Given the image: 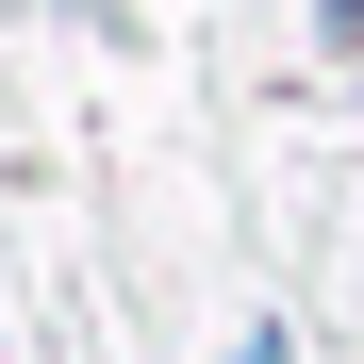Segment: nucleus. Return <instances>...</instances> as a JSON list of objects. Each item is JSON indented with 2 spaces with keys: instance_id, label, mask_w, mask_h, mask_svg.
<instances>
[{
  "instance_id": "1",
  "label": "nucleus",
  "mask_w": 364,
  "mask_h": 364,
  "mask_svg": "<svg viewBox=\"0 0 364 364\" xmlns=\"http://www.w3.org/2000/svg\"><path fill=\"white\" fill-rule=\"evenodd\" d=\"M232 364H282V331H249V348H232Z\"/></svg>"
},
{
  "instance_id": "2",
  "label": "nucleus",
  "mask_w": 364,
  "mask_h": 364,
  "mask_svg": "<svg viewBox=\"0 0 364 364\" xmlns=\"http://www.w3.org/2000/svg\"><path fill=\"white\" fill-rule=\"evenodd\" d=\"M331 33H364V0H331Z\"/></svg>"
}]
</instances>
